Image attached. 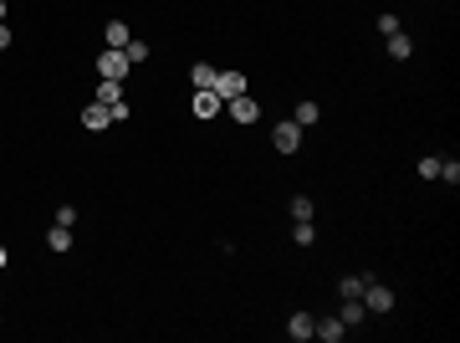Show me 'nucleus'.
I'll list each match as a JSON object with an SVG mask.
<instances>
[{"instance_id":"obj_11","label":"nucleus","mask_w":460,"mask_h":343,"mask_svg":"<svg viewBox=\"0 0 460 343\" xmlns=\"http://www.w3.org/2000/svg\"><path fill=\"white\" fill-rule=\"evenodd\" d=\"M363 318H368V308H363V297H343V323H348V328H358Z\"/></svg>"},{"instance_id":"obj_17","label":"nucleus","mask_w":460,"mask_h":343,"mask_svg":"<svg viewBox=\"0 0 460 343\" xmlns=\"http://www.w3.org/2000/svg\"><path fill=\"white\" fill-rule=\"evenodd\" d=\"M292 221H312V200H307V195H292Z\"/></svg>"},{"instance_id":"obj_26","label":"nucleus","mask_w":460,"mask_h":343,"mask_svg":"<svg viewBox=\"0 0 460 343\" xmlns=\"http://www.w3.org/2000/svg\"><path fill=\"white\" fill-rule=\"evenodd\" d=\"M6 47H11V26L0 21V52H6Z\"/></svg>"},{"instance_id":"obj_9","label":"nucleus","mask_w":460,"mask_h":343,"mask_svg":"<svg viewBox=\"0 0 460 343\" xmlns=\"http://www.w3.org/2000/svg\"><path fill=\"white\" fill-rule=\"evenodd\" d=\"M215 113H220V98H215L210 88H200L194 93V118H215Z\"/></svg>"},{"instance_id":"obj_18","label":"nucleus","mask_w":460,"mask_h":343,"mask_svg":"<svg viewBox=\"0 0 460 343\" xmlns=\"http://www.w3.org/2000/svg\"><path fill=\"white\" fill-rule=\"evenodd\" d=\"M363 282H368V277H343L338 292H343V297H363Z\"/></svg>"},{"instance_id":"obj_12","label":"nucleus","mask_w":460,"mask_h":343,"mask_svg":"<svg viewBox=\"0 0 460 343\" xmlns=\"http://www.w3.org/2000/svg\"><path fill=\"white\" fill-rule=\"evenodd\" d=\"M189 82H194V93H200V88H215V67H210V62H194V67H189Z\"/></svg>"},{"instance_id":"obj_1","label":"nucleus","mask_w":460,"mask_h":343,"mask_svg":"<svg viewBox=\"0 0 460 343\" xmlns=\"http://www.w3.org/2000/svg\"><path fill=\"white\" fill-rule=\"evenodd\" d=\"M128 67H134V62H128L118 47L98 52V77H107V82H123V77H128Z\"/></svg>"},{"instance_id":"obj_20","label":"nucleus","mask_w":460,"mask_h":343,"mask_svg":"<svg viewBox=\"0 0 460 343\" xmlns=\"http://www.w3.org/2000/svg\"><path fill=\"white\" fill-rule=\"evenodd\" d=\"M420 175H425V180H440V154H430V159H420Z\"/></svg>"},{"instance_id":"obj_2","label":"nucleus","mask_w":460,"mask_h":343,"mask_svg":"<svg viewBox=\"0 0 460 343\" xmlns=\"http://www.w3.org/2000/svg\"><path fill=\"white\" fill-rule=\"evenodd\" d=\"M363 308H368V313H394V292L379 287L374 277H368V282H363Z\"/></svg>"},{"instance_id":"obj_6","label":"nucleus","mask_w":460,"mask_h":343,"mask_svg":"<svg viewBox=\"0 0 460 343\" xmlns=\"http://www.w3.org/2000/svg\"><path fill=\"white\" fill-rule=\"evenodd\" d=\"M82 128H87V134H102V128H113V118H107L102 103H87V108H82Z\"/></svg>"},{"instance_id":"obj_4","label":"nucleus","mask_w":460,"mask_h":343,"mask_svg":"<svg viewBox=\"0 0 460 343\" xmlns=\"http://www.w3.org/2000/svg\"><path fill=\"white\" fill-rule=\"evenodd\" d=\"M210 93L220 98V103H230V98L246 93V77H240V72H215V88H210Z\"/></svg>"},{"instance_id":"obj_15","label":"nucleus","mask_w":460,"mask_h":343,"mask_svg":"<svg viewBox=\"0 0 460 343\" xmlns=\"http://www.w3.org/2000/svg\"><path fill=\"white\" fill-rule=\"evenodd\" d=\"M47 246H52V251H72V226H52Z\"/></svg>"},{"instance_id":"obj_23","label":"nucleus","mask_w":460,"mask_h":343,"mask_svg":"<svg viewBox=\"0 0 460 343\" xmlns=\"http://www.w3.org/2000/svg\"><path fill=\"white\" fill-rule=\"evenodd\" d=\"M379 31H384V36H394V31H399V16L384 11V16H379Z\"/></svg>"},{"instance_id":"obj_21","label":"nucleus","mask_w":460,"mask_h":343,"mask_svg":"<svg viewBox=\"0 0 460 343\" xmlns=\"http://www.w3.org/2000/svg\"><path fill=\"white\" fill-rule=\"evenodd\" d=\"M292 241H297V246H312V221H297V231H292Z\"/></svg>"},{"instance_id":"obj_10","label":"nucleus","mask_w":460,"mask_h":343,"mask_svg":"<svg viewBox=\"0 0 460 343\" xmlns=\"http://www.w3.org/2000/svg\"><path fill=\"white\" fill-rule=\"evenodd\" d=\"M93 103H102V108H113V103H123V82H98V93H93Z\"/></svg>"},{"instance_id":"obj_14","label":"nucleus","mask_w":460,"mask_h":343,"mask_svg":"<svg viewBox=\"0 0 460 343\" xmlns=\"http://www.w3.org/2000/svg\"><path fill=\"white\" fill-rule=\"evenodd\" d=\"M409 52H414V41H409L404 31H394V36H389V57H394V62H404Z\"/></svg>"},{"instance_id":"obj_16","label":"nucleus","mask_w":460,"mask_h":343,"mask_svg":"<svg viewBox=\"0 0 460 343\" xmlns=\"http://www.w3.org/2000/svg\"><path fill=\"white\" fill-rule=\"evenodd\" d=\"M317 118H322V108H317V103H297V113H292V123H297V128L317 123Z\"/></svg>"},{"instance_id":"obj_22","label":"nucleus","mask_w":460,"mask_h":343,"mask_svg":"<svg viewBox=\"0 0 460 343\" xmlns=\"http://www.w3.org/2000/svg\"><path fill=\"white\" fill-rule=\"evenodd\" d=\"M57 226H77V205H57Z\"/></svg>"},{"instance_id":"obj_7","label":"nucleus","mask_w":460,"mask_h":343,"mask_svg":"<svg viewBox=\"0 0 460 343\" xmlns=\"http://www.w3.org/2000/svg\"><path fill=\"white\" fill-rule=\"evenodd\" d=\"M312 323H317V318H312V313H292V318H287V338H297V343H307V338H312Z\"/></svg>"},{"instance_id":"obj_27","label":"nucleus","mask_w":460,"mask_h":343,"mask_svg":"<svg viewBox=\"0 0 460 343\" xmlns=\"http://www.w3.org/2000/svg\"><path fill=\"white\" fill-rule=\"evenodd\" d=\"M6 262H11V251H6V246H0V267H6Z\"/></svg>"},{"instance_id":"obj_3","label":"nucleus","mask_w":460,"mask_h":343,"mask_svg":"<svg viewBox=\"0 0 460 343\" xmlns=\"http://www.w3.org/2000/svg\"><path fill=\"white\" fill-rule=\"evenodd\" d=\"M271 144L281 149V154H297V149H302V128H297V123H287V118H281V123L271 128Z\"/></svg>"},{"instance_id":"obj_5","label":"nucleus","mask_w":460,"mask_h":343,"mask_svg":"<svg viewBox=\"0 0 460 343\" xmlns=\"http://www.w3.org/2000/svg\"><path fill=\"white\" fill-rule=\"evenodd\" d=\"M225 108H230V118H235V123H256V118H261V103H256V98H246V93L230 98Z\"/></svg>"},{"instance_id":"obj_28","label":"nucleus","mask_w":460,"mask_h":343,"mask_svg":"<svg viewBox=\"0 0 460 343\" xmlns=\"http://www.w3.org/2000/svg\"><path fill=\"white\" fill-rule=\"evenodd\" d=\"M0 21H6V0H0Z\"/></svg>"},{"instance_id":"obj_8","label":"nucleus","mask_w":460,"mask_h":343,"mask_svg":"<svg viewBox=\"0 0 460 343\" xmlns=\"http://www.w3.org/2000/svg\"><path fill=\"white\" fill-rule=\"evenodd\" d=\"M343 333H348L343 318H322V323H312V338H322V343H338Z\"/></svg>"},{"instance_id":"obj_19","label":"nucleus","mask_w":460,"mask_h":343,"mask_svg":"<svg viewBox=\"0 0 460 343\" xmlns=\"http://www.w3.org/2000/svg\"><path fill=\"white\" fill-rule=\"evenodd\" d=\"M123 57L138 67V62H148V47H143V41H128V47H123Z\"/></svg>"},{"instance_id":"obj_24","label":"nucleus","mask_w":460,"mask_h":343,"mask_svg":"<svg viewBox=\"0 0 460 343\" xmlns=\"http://www.w3.org/2000/svg\"><path fill=\"white\" fill-rule=\"evenodd\" d=\"M440 180H450V185L460 180V164H455V159H440Z\"/></svg>"},{"instance_id":"obj_25","label":"nucleus","mask_w":460,"mask_h":343,"mask_svg":"<svg viewBox=\"0 0 460 343\" xmlns=\"http://www.w3.org/2000/svg\"><path fill=\"white\" fill-rule=\"evenodd\" d=\"M107 118H113V123H128V98H123V103H113V108H107Z\"/></svg>"},{"instance_id":"obj_13","label":"nucleus","mask_w":460,"mask_h":343,"mask_svg":"<svg viewBox=\"0 0 460 343\" xmlns=\"http://www.w3.org/2000/svg\"><path fill=\"white\" fill-rule=\"evenodd\" d=\"M102 36H107V47H118V52L128 47V41H134V36H128V26H123V21H107V31H102Z\"/></svg>"}]
</instances>
